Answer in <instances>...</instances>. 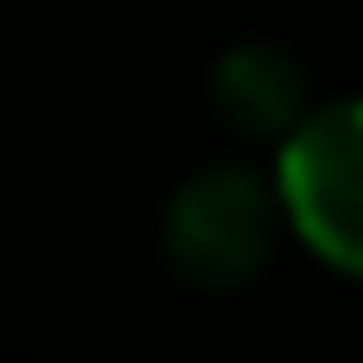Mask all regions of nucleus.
Wrapping results in <instances>:
<instances>
[{
  "mask_svg": "<svg viewBox=\"0 0 363 363\" xmlns=\"http://www.w3.org/2000/svg\"><path fill=\"white\" fill-rule=\"evenodd\" d=\"M274 236H281L274 185L255 166H242V160L185 172L172 185L166 211H160V255H166V268L185 287H204V294L249 287L268 268Z\"/></svg>",
  "mask_w": 363,
  "mask_h": 363,
  "instance_id": "f257e3e1",
  "label": "nucleus"
},
{
  "mask_svg": "<svg viewBox=\"0 0 363 363\" xmlns=\"http://www.w3.org/2000/svg\"><path fill=\"white\" fill-rule=\"evenodd\" d=\"M274 204L319 262L363 274V96L313 108L281 140Z\"/></svg>",
  "mask_w": 363,
  "mask_h": 363,
  "instance_id": "f03ea898",
  "label": "nucleus"
},
{
  "mask_svg": "<svg viewBox=\"0 0 363 363\" xmlns=\"http://www.w3.org/2000/svg\"><path fill=\"white\" fill-rule=\"evenodd\" d=\"M211 108L249 140H287L313 115V77L281 38H236L211 64Z\"/></svg>",
  "mask_w": 363,
  "mask_h": 363,
  "instance_id": "7ed1b4c3",
  "label": "nucleus"
}]
</instances>
